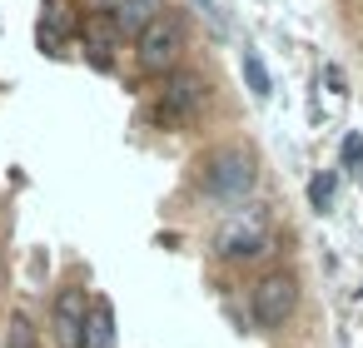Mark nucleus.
I'll use <instances>...</instances> for the list:
<instances>
[{"label":"nucleus","instance_id":"3","mask_svg":"<svg viewBox=\"0 0 363 348\" xmlns=\"http://www.w3.org/2000/svg\"><path fill=\"white\" fill-rule=\"evenodd\" d=\"M249 308H254L259 328H284V323L294 318V308H298V279L284 274V269L264 274V279L254 284V293H249Z\"/></svg>","mask_w":363,"mask_h":348},{"label":"nucleus","instance_id":"13","mask_svg":"<svg viewBox=\"0 0 363 348\" xmlns=\"http://www.w3.org/2000/svg\"><path fill=\"white\" fill-rule=\"evenodd\" d=\"M308 204H313V209H328V204H333V174H318V179L308 184Z\"/></svg>","mask_w":363,"mask_h":348},{"label":"nucleus","instance_id":"2","mask_svg":"<svg viewBox=\"0 0 363 348\" xmlns=\"http://www.w3.org/2000/svg\"><path fill=\"white\" fill-rule=\"evenodd\" d=\"M204 194L219 199V204H239L249 189H254V159L244 150H219L204 159V174H199Z\"/></svg>","mask_w":363,"mask_h":348},{"label":"nucleus","instance_id":"8","mask_svg":"<svg viewBox=\"0 0 363 348\" xmlns=\"http://www.w3.org/2000/svg\"><path fill=\"white\" fill-rule=\"evenodd\" d=\"M160 16H164V0H115V6H110V21H115L120 40H125V35L150 30Z\"/></svg>","mask_w":363,"mask_h":348},{"label":"nucleus","instance_id":"11","mask_svg":"<svg viewBox=\"0 0 363 348\" xmlns=\"http://www.w3.org/2000/svg\"><path fill=\"white\" fill-rule=\"evenodd\" d=\"M244 80H249V90H254V100H269V70H264V60H259V50H244Z\"/></svg>","mask_w":363,"mask_h":348},{"label":"nucleus","instance_id":"9","mask_svg":"<svg viewBox=\"0 0 363 348\" xmlns=\"http://www.w3.org/2000/svg\"><path fill=\"white\" fill-rule=\"evenodd\" d=\"M115 45H120V30L110 16H90L85 21V55L95 60V70H110L115 65Z\"/></svg>","mask_w":363,"mask_h":348},{"label":"nucleus","instance_id":"15","mask_svg":"<svg viewBox=\"0 0 363 348\" xmlns=\"http://www.w3.org/2000/svg\"><path fill=\"white\" fill-rule=\"evenodd\" d=\"M194 6L209 16V26H214V35H219V30H224V16H219V6H214V0H194Z\"/></svg>","mask_w":363,"mask_h":348},{"label":"nucleus","instance_id":"5","mask_svg":"<svg viewBox=\"0 0 363 348\" xmlns=\"http://www.w3.org/2000/svg\"><path fill=\"white\" fill-rule=\"evenodd\" d=\"M204 95H209L204 75H189V70L164 75V85H160V115H164V120H189V115L204 105Z\"/></svg>","mask_w":363,"mask_h":348},{"label":"nucleus","instance_id":"1","mask_svg":"<svg viewBox=\"0 0 363 348\" xmlns=\"http://www.w3.org/2000/svg\"><path fill=\"white\" fill-rule=\"evenodd\" d=\"M179 55H184V21L169 16V11H164L150 30L135 35V60H140L145 75H174Z\"/></svg>","mask_w":363,"mask_h":348},{"label":"nucleus","instance_id":"10","mask_svg":"<svg viewBox=\"0 0 363 348\" xmlns=\"http://www.w3.org/2000/svg\"><path fill=\"white\" fill-rule=\"evenodd\" d=\"M80 348H115V303L110 298H90V318H85Z\"/></svg>","mask_w":363,"mask_h":348},{"label":"nucleus","instance_id":"7","mask_svg":"<svg viewBox=\"0 0 363 348\" xmlns=\"http://www.w3.org/2000/svg\"><path fill=\"white\" fill-rule=\"evenodd\" d=\"M70 30H75V21H70V6H65V0H45V6H40V26H35V40H40V50H45V55H65V45H70Z\"/></svg>","mask_w":363,"mask_h":348},{"label":"nucleus","instance_id":"14","mask_svg":"<svg viewBox=\"0 0 363 348\" xmlns=\"http://www.w3.org/2000/svg\"><path fill=\"white\" fill-rule=\"evenodd\" d=\"M358 159H363V135H343V164L353 169Z\"/></svg>","mask_w":363,"mask_h":348},{"label":"nucleus","instance_id":"12","mask_svg":"<svg viewBox=\"0 0 363 348\" xmlns=\"http://www.w3.org/2000/svg\"><path fill=\"white\" fill-rule=\"evenodd\" d=\"M6 348H35V323L26 313H11V328H6Z\"/></svg>","mask_w":363,"mask_h":348},{"label":"nucleus","instance_id":"6","mask_svg":"<svg viewBox=\"0 0 363 348\" xmlns=\"http://www.w3.org/2000/svg\"><path fill=\"white\" fill-rule=\"evenodd\" d=\"M85 318H90L85 288H60V293H55V343H60V348H80Z\"/></svg>","mask_w":363,"mask_h":348},{"label":"nucleus","instance_id":"4","mask_svg":"<svg viewBox=\"0 0 363 348\" xmlns=\"http://www.w3.org/2000/svg\"><path fill=\"white\" fill-rule=\"evenodd\" d=\"M214 249H219V259L244 264V259H264V254L274 249V234H269V224H264L259 214H239V219H229V224L219 229Z\"/></svg>","mask_w":363,"mask_h":348}]
</instances>
